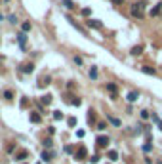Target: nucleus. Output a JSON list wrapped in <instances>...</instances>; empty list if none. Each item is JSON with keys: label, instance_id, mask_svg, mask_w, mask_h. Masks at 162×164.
Instances as JSON below:
<instances>
[{"label": "nucleus", "instance_id": "obj_29", "mask_svg": "<svg viewBox=\"0 0 162 164\" xmlns=\"http://www.w3.org/2000/svg\"><path fill=\"white\" fill-rule=\"evenodd\" d=\"M111 2H112V4H122L124 0H111Z\"/></svg>", "mask_w": 162, "mask_h": 164}, {"label": "nucleus", "instance_id": "obj_28", "mask_svg": "<svg viewBox=\"0 0 162 164\" xmlns=\"http://www.w3.org/2000/svg\"><path fill=\"white\" fill-rule=\"evenodd\" d=\"M154 120H157V124H158V128L162 130V120H160V118H157V117H154Z\"/></svg>", "mask_w": 162, "mask_h": 164}, {"label": "nucleus", "instance_id": "obj_26", "mask_svg": "<svg viewBox=\"0 0 162 164\" xmlns=\"http://www.w3.org/2000/svg\"><path fill=\"white\" fill-rule=\"evenodd\" d=\"M143 151L149 153V151H151V143H145V145H143Z\"/></svg>", "mask_w": 162, "mask_h": 164}, {"label": "nucleus", "instance_id": "obj_14", "mask_svg": "<svg viewBox=\"0 0 162 164\" xmlns=\"http://www.w3.org/2000/svg\"><path fill=\"white\" fill-rule=\"evenodd\" d=\"M107 90L112 94V97H116V86H115V84H107Z\"/></svg>", "mask_w": 162, "mask_h": 164}, {"label": "nucleus", "instance_id": "obj_20", "mask_svg": "<svg viewBox=\"0 0 162 164\" xmlns=\"http://www.w3.org/2000/svg\"><path fill=\"white\" fill-rule=\"evenodd\" d=\"M141 71H143V73H147V75H154V69L153 67H143Z\"/></svg>", "mask_w": 162, "mask_h": 164}, {"label": "nucleus", "instance_id": "obj_30", "mask_svg": "<svg viewBox=\"0 0 162 164\" xmlns=\"http://www.w3.org/2000/svg\"><path fill=\"white\" fill-rule=\"evenodd\" d=\"M157 164H162V162H157Z\"/></svg>", "mask_w": 162, "mask_h": 164}, {"label": "nucleus", "instance_id": "obj_10", "mask_svg": "<svg viewBox=\"0 0 162 164\" xmlns=\"http://www.w3.org/2000/svg\"><path fill=\"white\" fill-rule=\"evenodd\" d=\"M69 97H71V99H67V101H69V103H71V105H76V107H78V105L82 103V101H80V99H78V97H74V96H69Z\"/></svg>", "mask_w": 162, "mask_h": 164}, {"label": "nucleus", "instance_id": "obj_1", "mask_svg": "<svg viewBox=\"0 0 162 164\" xmlns=\"http://www.w3.org/2000/svg\"><path fill=\"white\" fill-rule=\"evenodd\" d=\"M130 12H132V16H133V17L141 19V17L145 16V2H143V0H139V2H133V4H132V8H130Z\"/></svg>", "mask_w": 162, "mask_h": 164}, {"label": "nucleus", "instance_id": "obj_15", "mask_svg": "<svg viewBox=\"0 0 162 164\" xmlns=\"http://www.w3.org/2000/svg\"><path fill=\"white\" fill-rule=\"evenodd\" d=\"M109 160H112V162L118 160V153L116 151H109Z\"/></svg>", "mask_w": 162, "mask_h": 164}, {"label": "nucleus", "instance_id": "obj_24", "mask_svg": "<svg viewBox=\"0 0 162 164\" xmlns=\"http://www.w3.org/2000/svg\"><path fill=\"white\" fill-rule=\"evenodd\" d=\"M90 76H91V78H97V71H95L94 67H91V69H90Z\"/></svg>", "mask_w": 162, "mask_h": 164}, {"label": "nucleus", "instance_id": "obj_5", "mask_svg": "<svg viewBox=\"0 0 162 164\" xmlns=\"http://www.w3.org/2000/svg\"><path fill=\"white\" fill-rule=\"evenodd\" d=\"M21 71H23V73H33L34 65H33V63H23V65H21Z\"/></svg>", "mask_w": 162, "mask_h": 164}, {"label": "nucleus", "instance_id": "obj_17", "mask_svg": "<svg viewBox=\"0 0 162 164\" xmlns=\"http://www.w3.org/2000/svg\"><path fill=\"white\" fill-rule=\"evenodd\" d=\"M63 6H67L69 10H73L74 8V2H73V0H63Z\"/></svg>", "mask_w": 162, "mask_h": 164}, {"label": "nucleus", "instance_id": "obj_13", "mask_svg": "<svg viewBox=\"0 0 162 164\" xmlns=\"http://www.w3.org/2000/svg\"><path fill=\"white\" fill-rule=\"evenodd\" d=\"M42 103H44V105H50V103H52V96H50V94L42 96Z\"/></svg>", "mask_w": 162, "mask_h": 164}, {"label": "nucleus", "instance_id": "obj_22", "mask_svg": "<svg viewBox=\"0 0 162 164\" xmlns=\"http://www.w3.org/2000/svg\"><path fill=\"white\" fill-rule=\"evenodd\" d=\"M109 120H111V122L115 124V126H120V120H118V118H115V117H109Z\"/></svg>", "mask_w": 162, "mask_h": 164}, {"label": "nucleus", "instance_id": "obj_7", "mask_svg": "<svg viewBox=\"0 0 162 164\" xmlns=\"http://www.w3.org/2000/svg\"><path fill=\"white\" fill-rule=\"evenodd\" d=\"M29 118H31V122H34V124H38L40 120H42L38 113H31V115H29Z\"/></svg>", "mask_w": 162, "mask_h": 164}, {"label": "nucleus", "instance_id": "obj_9", "mask_svg": "<svg viewBox=\"0 0 162 164\" xmlns=\"http://www.w3.org/2000/svg\"><path fill=\"white\" fill-rule=\"evenodd\" d=\"M137 97H139L137 92H130V94H128V101H130V103H133V101H137Z\"/></svg>", "mask_w": 162, "mask_h": 164}, {"label": "nucleus", "instance_id": "obj_12", "mask_svg": "<svg viewBox=\"0 0 162 164\" xmlns=\"http://www.w3.org/2000/svg\"><path fill=\"white\" fill-rule=\"evenodd\" d=\"M141 52H143V46H133V48H132V54H133V55H139Z\"/></svg>", "mask_w": 162, "mask_h": 164}, {"label": "nucleus", "instance_id": "obj_2", "mask_svg": "<svg viewBox=\"0 0 162 164\" xmlns=\"http://www.w3.org/2000/svg\"><path fill=\"white\" fill-rule=\"evenodd\" d=\"M86 155H88V151H86V147H78V151H76V155H74V159L76 160H84V159H86Z\"/></svg>", "mask_w": 162, "mask_h": 164}, {"label": "nucleus", "instance_id": "obj_6", "mask_svg": "<svg viewBox=\"0 0 162 164\" xmlns=\"http://www.w3.org/2000/svg\"><path fill=\"white\" fill-rule=\"evenodd\" d=\"M107 143H109V138H105V135H99V138H97V145L99 147H107Z\"/></svg>", "mask_w": 162, "mask_h": 164}, {"label": "nucleus", "instance_id": "obj_18", "mask_svg": "<svg viewBox=\"0 0 162 164\" xmlns=\"http://www.w3.org/2000/svg\"><path fill=\"white\" fill-rule=\"evenodd\" d=\"M16 159H17V160H23V159H27V151H19V153L16 155Z\"/></svg>", "mask_w": 162, "mask_h": 164}, {"label": "nucleus", "instance_id": "obj_27", "mask_svg": "<svg viewBox=\"0 0 162 164\" xmlns=\"http://www.w3.org/2000/svg\"><path fill=\"white\" fill-rule=\"evenodd\" d=\"M4 97H6V99H12V97H13V94H12V92H6Z\"/></svg>", "mask_w": 162, "mask_h": 164}, {"label": "nucleus", "instance_id": "obj_19", "mask_svg": "<svg viewBox=\"0 0 162 164\" xmlns=\"http://www.w3.org/2000/svg\"><path fill=\"white\" fill-rule=\"evenodd\" d=\"M21 29H23V33H27V31H31V23H29V21H25V23L21 25Z\"/></svg>", "mask_w": 162, "mask_h": 164}, {"label": "nucleus", "instance_id": "obj_25", "mask_svg": "<svg viewBox=\"0 0 162 164\" xmlns=\"http://www.w3.org/2000/svg\"><path fill=\"white\" fill-rule=\"evenodd\" d=\"M141 118H143V120L149 118V111H141Z\"/></svg>", "mask_w": 162, "mask_h": 164}, {"label": "nucleus", "instance_id": "obj_8", "mask_svg": "<svg viewBox=\"0 0 162 164\" xmlns=\"http://www.w3.org/2000/svg\"><path fill=\"white\" fill-rule=\"evenodd\" d=\"M48 84H50V76H42L40 80H38V86H40V88H44V86H48Z\"/></svg>", "mask_w": 162, "mask_h": 164}, {"label": "nucleus", "instance_id": "obj_11", "mask_svg": "<svg viewBox=\"0 0 162 164\" xmlns=\"http://www.w3.org/2000/svg\"><path fill=\"white\" fill-rule=\"evenodd\" d=\"M160 10H162V4H157V6H154V8L151 10V16H158Z\"/></svg>", "mask_w": 162, "mask_h": 164}, {"label": "nucleus", "instance_id": "obj_21", "mask_svg": "<svg viewBox=\"0 0 162 164\" xmlns=\"http://www.w3.org/2000/svg\"><path fill=\"white\" fill-rule=\"evenodd\" d=\"M59 118H63V113L61 111H53V120H59Z\"/></svg>", "mask_w": 162, "mask_h": 164}, {"label": "nucleus", "instance_id": "obj_4", "mask_svg": "<svg viewBox=\"0 0 162 164\" xmlns=\"http://www.w3.org/2000/svg\"><path fill=\"white\" fill-rule=\"evenodd\" d=\"M88 27H94V29H101V21H97V19H88Z\"/></svg>", "mask_w": 162, "mask_h": 164}, {"label": "nucleus", "instance_id": "obj_16", "mask_svg": "<svg viewBox=\"0 0 162 164\" xmlns=\"http://www.w3.org/2000/svg\"><path fill=\"white\" fill-rule=\"evenodd\" d=\"M42 160L50 162V160H52V153H48V151H44V153H42Z\"/></svg>", "mask_w": 162, "mask_h": 164}, {"label": "nucleus", "instance_id": "obj_23", "mask_svg": "<svg viewBox=\"0 0 162 164\" xmlns=\"http://www.w3.org/2000/svg\"><path fill=\"white\" fill-rule=\"evenodd\" d=\"M67 122H69V126H71V128H73V126H76V118H74V117H71V118H69V120H67Z\"/></svg>", "mask_w": 162, "mask_h": 164}, {"label": "nucleus", "instance_id": "obj_3", "mask_svg": "<svg viewBox=\"0 0 162 164\" xmlns=\"http://www.w3.org/2000/svg\"><path fill=\"white\" fill-rule=\"evenodd\" d=\"M17 42H19L21 48H25V44H27V34H25V33H19V34H17Z\"/></svg>", "mask_w": 162, "mask_h": 164}]
</instances>
